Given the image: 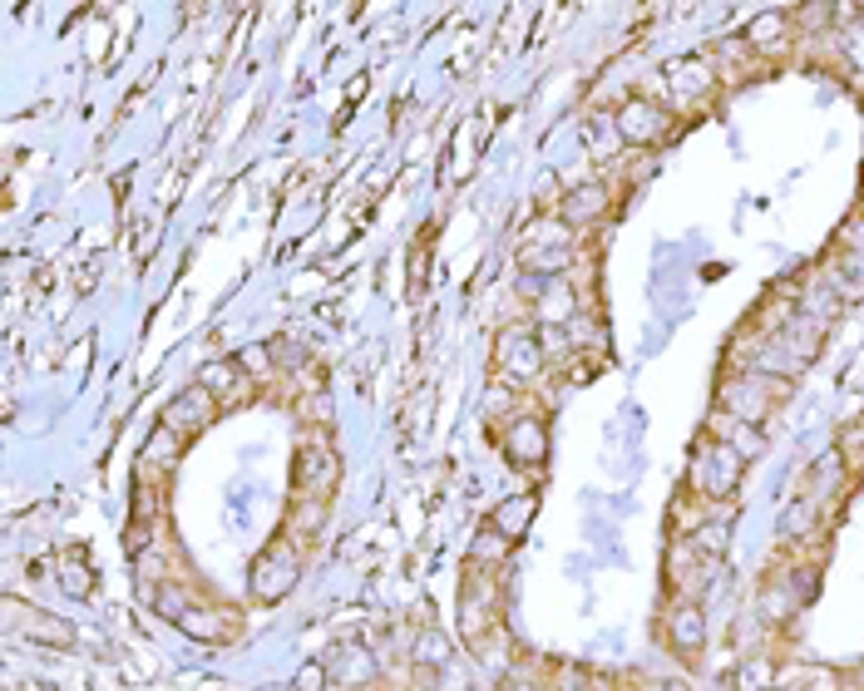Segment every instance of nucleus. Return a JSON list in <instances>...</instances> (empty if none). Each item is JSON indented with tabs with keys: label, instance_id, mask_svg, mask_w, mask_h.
<instances>
[{
	"label": "nucleus",
	"instance_id": "obj_1",
	"mask_svg": "<svg viewBox=\"0 0 864 691\" xmlns=\"http://www.w3.org/2000/svg\"><path fill=\"white\" fill-rule=\"evenodd\" d=\"M746 474V460L731 450V444H721L716 434H706L702 444H696L692 454V474H686V489L696 494V499L706 503H721L736 494V484H741Z\"/></svg>",
	"mask_w": 864,
	"mask_h": 691
},
{
	"label": "nucleus",
	"instance_id": "obj_2",
	"mask_svg": "<svg viewBox=\"0 0 864 691\" xmlns=\"http://www.w3.org/2000/svg\"><path fill=\"white\" fill-rule=\"evenodd\" d=\"M721 410L726 415H736V420H746V424H761L765 415L775 410V405L791 395V381H771V375H755V371H746V375H731V381H721Z\"/></svg>",
	"mask_w": 864,
	"mask_h": 691
},
{
	"label": "nucleus",
	"instance_id": "obj_3",
	"mask_svg": "<svg viewBox=\"0 0 864 691\" xmlns=\"http://www.w3.org/2000/svg\"><path fill=\"white\" fill-rule=\"evenodd\" d=\"M613 124H617V138H623L627 148H643V154H652V148H662L667 138H672V114H667L657 99H643V94L623 99Z\"/></svg>",
	"mask_w": 864,
	"mask_h": 691
},
{
	"label": "nucleus",
	"instance_id": "obj_4",
	"mask_svg": "<svg viewBox=\"0 0 864 691\" xmlns=\"http://www.w3.org/2000/svg\"><path fill=\"white\" fill-rule=\"evenodd\" d=\"M302 578V553L292 539H277L268 543V548L258 553V563H252V598L258 602H282L292 588H297Z\"/></svg>",
	"mask_w": 864,
	"mask_h": 691
},
{
	"label": "nucleus",
	"instance_id": "obj_5",
	"mask_svg": "<svg viewBox=\"0 0 864 691\" xmlns=\"http://www.w3.org/2000/svg\"><path fill=\"white\" fill-rule=\"evenodd\" d=\"M341 479V460L327 440H307L297 450V464H292V484H297V499H331Z\"/></svg>",
	"mask_w": 864,
	"mask_h": 691
},
{
	"label": "nucleus",
	"instance_id": "obj_6",
	"mask_svg": "<svg viewBox=\"0 0 864 691\" xmlns=\"http://www.w3.org/2000/svg\"><path fill=\"white\" fill-rule=\"evenodd\" d=\"M218 410H223V405L213 400V395L203 390L198 381H193L189 390H179L169 405H163L159 424H169L173 434H183V440H193V434H198V430H208V424H213V415H218Z\"/></svg>",
	"mask_w": 864,
	"mask_h": 691
},
{
	"label": "nucleus",
	"instance_id": "obj_7",
	"mask_svg": "<svg viewBox=\"0 0 864 691\" xmlns=\"http://www.w3.org/2000/svg\"><path fill=\"white\" fill-rule=\"evenodd\" d=\"M5 622L11 627H21L31 642H41V647H75V627L70 622H60V618H50V612H41V608H25L21 598H5Z\"/></svg>",
	"mask_w": 864,
	"mask_h": 691
},
{
	"label": "nucleus",
	"instance_id": "obj_8",
	"mask_svg": "<svg viewBox=\"0 0 864 691\" xmlns=\"http://www.w3.org/2000/svg\"><path fill=\"white\" fill-rule=\"evenodd\" d=\"M607 207H613V193H607L603 178H588V183H573L564 197H558V217H564L568 227H588V223H598V217H607Z\"/></svg>",
	"mask_w": 864,
	"mask_h": 691
},
{
	"label": "nucleus",
	"instance_id": "obj_9",
	"mask_svg": "<svg viewBox=\"0 0 864 691\" xmlns=\"http://www.w3.org/2000/svg\"><path fill=\"white\" fill-rule=\"evenodd\" d=\"M544 361L548 355L534 331H504V341H499V371H509L504 381H534Z\"/></svg>",
	"mask_w": 864,
	"mask_h": 691
},
{
	"label": "nucleus",
	"instance_id": "obj_10",
	"mask_svg": "<svg viewBox=\"0 0 864 691\" xmlns=\"http://www.w3.org/2000/svg\"><path fill=\"white\" fill-rule=\"evenodd\" d=\"M667 642H672L682 657H696L706 647V608L702 602L677 598L672 612H667Z\"/></svg>",
	"mask_w": 864,
	"mask_h": 691
},
{
	"label": "nucleus",
	"instance_id": "obj_11",
	"mask_svg": "<svg viewBox=\"0 0 864 691\" xmlns=\"http://www.w3.org/2000/svg\"><path fill=\"white\" fill-rule=\"evenodd\" d=\"M198 385L223 405V410H228V405H242L252 395V375L238 365V355H232V361H208L203 375H198Z\"/></svg>",
	"mask_w": 864,
	"mask_h": 691
},
{
	"label": "nucleus",
	"instance_id": "obj_12",
	"mask_svg": "<svg viewBox=\"0 0 864 691\" xmlns=\"http://www.w3.org/2000/svg\"><path fill=\"white\" fill-rule=\"evenodd\" d=\"M504 450L514 464H538L548 454V424L544 415H514L504 434Z\"/></svg>",
	"mask_w": 864,
	"mask_h": 691
},
{
	"label": "nucleus",
	"instance_id": "obj_13",
	"mask_svg": "<svg viewBox=\"0 0 864 691\" xmlns=\"http://www.w3.org/2000/svg\"><path fill=\"white\" fill-rule=\"evenodd\" d=\"M800 608H805V602L795 598V588H791L785 573H771V578L761 582V592H755V618H761L765 627H785Z\"/></svg>",
	"mask_w": 864,
	"mask_h": 691
},
{
	"label": "nucleus",
	"instance_id": "obj_14",
	"mask_svg": "<svg viewBox=\"0 0 864 691\" xmlns=\"http://www.w3.org/2000/svg\"><path fill=\"white\" fill-rule=\"evenodd\" d=\"M712 434H716L721 444H731V450L741 454L746 464L765 454V430H761V424H746V420H736V415H726V410L712 415Z\"/></svg>",
	"mask_w": 864,
	"mask_h": 691
},
{
	"label": "nucleus",
	"instance_id": "obj_15",
	"mask_svg": "<svg viewBox=\"0 0 864 691\" xmlns=\"http://www.w3.org/2000/svg\"><path fill=\"white\" fill-rule=\"evenodd\" d=\"M183 434H173L169 424H154L149 444H144V460H139V474H154V479H169L179 469V454H183Z\"/></svg>",
	"mask_w": 864,
	"mask_h": 691
},
{
	"label": "nucleus",
	"instance_id": "obj_16",
	"mask_svg": "<svg viewBox=\"0 0 864 691\" xmlns=\"http://www.w3.org/2000/svg\"><path fill=\"white\" fill-rule=\"evenodd\" d=\"M775 341H781L785 351H791V361H795V365H810L815 355H820V346H825V326L795 311L791 321H785L781 331H775Z\"/></svg>",
	"mask_w": 864,
	"mask_h": 691
},
{
	"label": "nucleus",
	"instance_id": "obj_17",
	"mask_svg": "<svg viewBox=\"0 0 864 691\" xmlns=\"http://www.w3.org/2000/svg\"><path fill=\"white\" fill-rule=\"evenodd\" d=\"M534 513H538V494H514V499H504L494 513H489V529L504 533V539L514 543V539H524V533H528Z\"/></svg>",
	"mask_w": 864,
	"mask_h": 691
},
{
	"label": "nucleus",
	"instance_id": "obj_18",
	"mask_svg": "<svg viewBox=\"0 0 864 691\" xmlns=\"http://www.w3.org/2000/svg\"><path fill=\"white\" fill-rule=\"evenodd\" d=\"M183 632H189L193 642H232V632H238V622H232L228 608H193L189 618L179 622Z\"/></svg>",
	"mask_w": 864,
	"mask_h": 691
},
{
	"label": "nucleus",
	"instance_id": "obj_19",
	"mask_svg": "<svg viewBox=\"0 0 864 691\" xmlns=\"http://www.w3.org/2000/svg\"><path fill=\"white\" fill-rule=\"evenodd\" d=\"M568 242H573V227L564 217H534L524 227V252H568Z\"/></svg>",
	"mask_w": 864,
	"mask_h": 691
},
{
	"label": "nucleus",
	"instance_id": "obj_20",
	"mask_svg": "<svg viewBox=\"0 0 864 691\" xmlns=\"http://www.w3.org/2000/svg\"><path fill=\"white\" fill-rule=\"evenodd\" d=\"M825 282H830L834 292L844 296V302L864 296V252H840L830 262V272H825Z\"/></svg>",
	"mask_w": 864,
	"mask_h": 691
},
{
	"label": "nucleus",
	"instance_id": "obj_21",
	"mask_svg": "<svg viewBox=\"0 0 864 691\" xmlns=\"http://www.w3.org/2000/svg\"><path fill=\"white\" fill-rule=\"evenodd\" d=\"M327 671H337L346 687H366V681L376 677V657H371L366 647H337V657L327 661Z\"/></svg>",
	"mask_w": 864,
	"mask_h": 691
},
{
	"label": "nucleus",
	"instance_id": "obj_22",
	"mask_svg": "<svg viewBox=\"0 0 864 691\" xmlns=\"http://www.w3.org/2000/svg\"><path fill=\"white\" fill-rule=\"evenodd\" d=\"M791 35V15L785 10H765V15H755L751 25H746V49H775L781 39Z\"/></svg>",
	"mask_w": 864,
	"mask_h": 691
},
{
	"label": "nucleus",
	"instance_id": "obj_23",
	"mask_svg": "<svg viewBox=\"0 0 864 691\" xmlns=\"http://www.w3.org/2000/svg\"><path fill=\"white\" fill-rule=\"evenodd\" d=\"M321 523H327V499H297L292 503V519H287V539L292 543L317 539Z\"/></svg>",
	"mask_w": 864,
	"mask_h": 691
},
{
	"label": "nucleus",
	"instance_id": "obj_24",
	"mask_svg": "<svg viewBox=\"0 0 864 691\" xmlns=\"http://www.w3.org/2000/svg\"><path fill=\"white\" fill-rule=\"evenodd\" d=\"M60 582L70 598H90L94 592V573H90V558H84V548H70L60 558Z\"/></svg>",
	"mask_w": 864,
	"mask_h": 691
},
{
	"label": "nucleus",
	"instance_id": "obj_25",
	"mask_svg": "<svg viewBox=\"0 0 864 691\" xmlns=\"http://www.w3.org/2000/svg\"><path fill=\"white\" fill-rule=\"evenodd\" d=\"M834 454H840L844 474H864V420L840 424V434H834Z\"/></svg>",
	"mask_w": 864,
	"mask_h": 691
},
{
	"label": "nucleus",
	"instance_id": "obj_26",
	"mask_svg": "<svg viewBox=\"0 0 864 691\" xmlns=\"http://www.w3.org/2000/svg\"><path fill=\"white\" fill-rule=\"evenodd\" d=\"M149 598H154V612H159V618H169V622H183L193 612V598L179 588V582H159Z\"/></svg>",
	"mask_w": 864,
	"mask_h": 691
},
{
	"label": "nucleus",
	"instance_id": "obj_27",
	"mask_svg": "<svg viewBox=\"0 0 864 691\" xmlns=\"http://www.w3.org/2000/svg\"><path fill=\"white\" fill-rule=\"evenodd\" d=\"M410 657H416L420 667H430V671H435V667H445V661H450V642H445V632H435V627H430V632H420V637H416V647H410Z\"/></svg>",
	"mask_w": 864,
	"mask_h": 691
},
{
	"label": "nucleus",
	"instance_id": "obj_28",
	"mask_svg": "<svg viewBox=\"0 0 864 691\" xmlns=\"http://www.w3.org/2000/svg\"><path fill=\"white\" fill-rule=\"evenodd\" d=\"M499 558H509V539L494 533V529H485L475 539V548H469V563H475V568H489V563H499Z\"/></svg>",
	"mask_w": 864,
	"mask_h": 691
},
{
	"label": "nucleus",
	"instance_id": "obj_29",
	"mask_svg": "<svg viewBox=\"0 0 864 691\" xmlns=\"http://www.w3.org/2000/svg\"><path fill=\"white\" fill-rule=\"evenodd\" d=\"M573 292H568V286H558L554 282V292H544V302H538V316H544L548 326H564L568 316H573Z\"/></svg>",
	"mask_w": 864,
	"mask_h": 691
},
{
	"label": "nucleus",
	"instance_id": "obj_30",
	"mask_svg": "<svg viewBox=\"0 0 864 691\" xmlns=\"http://www.w3.org/2000/svg\"><path fill=\"white\" fill-rule=\"evenodd\" d=\"M791 25H800V30H825V25H834V5H820V0H810V5H795V10H791Z\"/></svg>",
	"mask_w": 864,
	"mask_h": 691
},
{
	"label": "nucleus",
	"instance_id": "obj_31",
	"mask_svg": "<svg viewBox=\"0 0 864 691\" xmlns=\"http://www.w3.org/2000/svg\"><path fill=\"white\" fill-rule=\"evenodd\" d=\"M617 144H623V138H617V124L598 114V118H593V154H598V158H613Z\"/></svg>",
	"mask_w": 864,
	"mask_h": 691
},
{
	"label": "nucleus",
	"instance_id": "obj_32",
	"mask_svg": "<svg viewBox=\"0 0 864 691\" xmlns=\"http://www.w3.org/2000/svg\"><path fill=\"white\" fill-rule=\"evenodd\" d=\"M834 242H840V252H864V213L844 217L840 233H834Z\"/></svg>",
	"mask_w": 864,
	"mask_h": 691
},
{
	"label": "nucleus",
	"instance_id": "obj_33",
	"mask_svg": "<svg viewBox=\"0 0 864 691\" xmlns=\"http://www.w3.org/2000/svg\"><path fill=\"white\" fill-rule=\"evenodd\" d=\"M238 365L252 375V381H262V375L272 371V346H248V351L238 355Z\"/></svg>",
	"mask_w": 864,
	"mask_h": 691
},
{
	"label": "nucleus",
	"instance_id": "obj_34",
	"mask_svg": "<svg viewBox=\"0 0 864 691\" xmlns=\"http://www.w3.org/2000/svg\"><path fill=\"white\" fill-rule=\"evenodd\" d=\"M327 677H331L327 661H307V667L297 671V681H292V687H297V691H327Z\"/></svg>",
	"mask_w": 864,
	"mask_h": 691
},
{
	"label": "nucleus",
	"instance_id": "obj_35",
	"mask_svg": "<svg viewBox=\"0 0 864 691\" xmlns=\"http://www.w3.org/2000/svg\"><path fill=\"white\" fill-rule=\"evenodd\" d=\"M652 163H657V158H652V154H643V158H633V173H637V178H647V173H652Z\"/></svg>",
	"mask_w": 864,
	"mask_h": 691
},
{
	"label": "nucleus",
	"instance_id": "obj_36",
	"mask_svg": "<svg viewBox=\"0 0 864 691\" xmlns=\"http://www.w3.org/2000/svg\"><path fill=\"white\" fill-rule=\"evenodd\" d=\"M504 691H538L534 681H524V677H504Z\"/></svg>",
	"mask_w": 864,
	"mask_h": 691
},
{
	"label": "nucleus",
	"instance_id": "obj_37",
	"mask_svg": "<svg viewBox=\"0 0 864 691\" xmlns=\"http://www.w3.org/2000/svg\"><path fill=\"white\" fill-rule=\"evenodd\" d=\"M854 691H864V667H854Z\"/></svg>",
	"mask_w": 864,
	"mask_h": 691
},
{
	"label": "nucleus",
	"instance_id": "obj_38",
	"mask_svg": "<svg viewBox=\"0 0 864 691\" xmlns=\"http://www.w3.org/2000/svg\"><path fill=\"white\" fill-rule=\"evenodd\" d=\"M262 691H297V687H262Z\"/></svg>",
	"mask_w": 864,
	"mask_h": 691
},
{
	"label": "nucleus",
	"instance_id": "obj_39",
	"mask_svg": "<svg viewBox=\"0 0 864 691\" xmlns=\"http://www.w3.org/2000/svg\"><path fill=\"white\" fill-rule=\"evenodd\" d=\"M603 691H607V687H603Z\"/></svg>",
	"mask_w": 864,
	"mask_h": 691
}]
</instances>
